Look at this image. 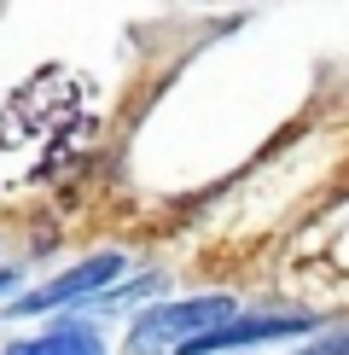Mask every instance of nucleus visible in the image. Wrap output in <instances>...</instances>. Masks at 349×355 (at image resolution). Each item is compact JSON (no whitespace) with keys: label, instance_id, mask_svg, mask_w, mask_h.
<instances>
[{"label":"nucleus","instance_id":"1","mask_svg":"<svg viewBox=\"0 0 349 355\" xmlns=\"http://www.w3.org/2000/svg\"><path fill=\"white\" fill-rule=\"evenodd\" d=\"M233 309H239V303H233L227 291L181 297V303H152V309H140V320L128 327L123 349L128 355H186L198 338H210L215 327H222Z\"/></svg>","mask_w":349,"mask_h":355},{"label":"nucleus","instance_id":"2","mask_svg":"<svg viewBox=\"0 0 349 355\" xmlns=\"http://www.w3.org/2000/svg\"><path fill=\"white\" fill-rule=\"evenodd\" d=\"M128 274V257L123 250H105V257H87L76 262V268H64V274H53V279H41V286H29L12 297V309H0V315H53V309H76V303H99L111 291V279H123Z\"/></svg>","mask_w":349,"mask_h":355},{"label":"nucleus","instance_id":"3","mask_svg":"<svg viewBox=\"0 0 349 355\" xmlns=\"http://www.w3.org/2000/svg\"><path fill=\"white\" fill-rule=\"evenodd\" d=\"M320 315L309 309H285V315H251V309H233V315L215 327L210 338H198L186 355H222V349H244V344H268V338H297V332H314Z\"/></svg>","mask_w":349,"mask_h":355},{"label":"nucleus","instance_id":"4","mask_svg":"<svg viewBox=\"0 0 349 355\" xmlns=\"http://www.w3.org/2000/svg\"><path fill=\"white\" fill-rule=\"evenodd\" d=\"M6 355H105V338H99V327H87V320H58V327L35 332V338L6 344Z\"/></svg>","mask_w":349,"mask_h":355},{"label":"nucleus","instance_id":"5","mask_svg":"<svg viewBox=\"0 0 349 355\" xmlns=\"http://www.w3.org/2000/svg\"><path fill=\"white\" fill-rule=\"evenodd\" d=\"M343 349H349V338H343V332H326L320 344H309L303 355H343Z\"/></svg>","mask_w":349,"mask_h":355},{"label":"nucleus","instance_id":"6","mask_svg":"<svg viewBox=\"0 0 349 355\" xmlns=\"http://www.w3.org/2000/svg\"><path fill=\"white\" fill-rule=\"evenodd\" d=\"M18 286V268H0V291H12Z\"/></svg>","mask_w":349,"mask_h":355}]
</instances>
